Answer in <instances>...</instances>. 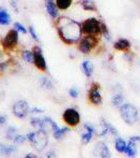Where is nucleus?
Returning <instances> with one entry per match:
<instances>
[{"mask_svg":"<svg viewBox=\"0 0 140 158\" xmlns=\"http://www.w3.org/2000/svg\"><path fill=\"white\" fill-rule=\"evenodd\" d=\"M58 36L65 44L72 45L79 42L82 35L81 24L68 17H60L56 21Z\"/></svg>","mask_w":140,"mask_h":158,"instance_id":"1","label":"nucleus"},{"mask_svg":"<svg viewBox=\"0 0 140 158\" xmlns=\"http://www.w3.org/2000/svg\"><path fill=\"white\" fill-rule=\"evenodd\" d=\"M25 136H27V141L38 152H42L49 143L47 132L42 131V130H37L36 132H30Z\"/></svg>","mask_w":140,"mask_h":158,"instance_id":"2","label":"nucleus"},{"mask_svg":"<svg viewBox=\"0 0 140 158\" xmlns=\"http://www.w3.org/2000/svg\"><path fill=\"white\" fill-rule=\"evenodd\" d=\"M120 116L122 120L128 126H134L139 120V111L138 109L132 103H123L119 106Z\"/></svg>","mask_w":140,"mask_h":158,"instance_id":"3","label":"nucleus"},{"mask_svg":"<svg viewBox=\"0 0 140 158\" xmlns=\"http://www.w3.org/2000/svg\"><path fill=\"white\" fill-rule=\"evenodd\" d=\"M99 39L97 35H92L89 34L85 37L81 38L79 40V45H78V49L82 54L88 55L92 52V50L98 44Z\"/></svg>","mask_w":140,"mask_h":158,"instance_id":"4","label":"nucleus"},{"mask_svg":"<svg viewBox=\"0 0 140 158\" xmlns=\"http://www.w3.org/2000/svg\"><path fill=\"white\" fill-rule=\"evenodd\" d=\"M81 31L86 35H101V22L96 18H89L81 23Z\"/></svg>","mask_w":140,"mask_h":158,"instance_id":"5","label":"nucleus"},{"mask_svg":"<svg viewBox=\"0 0 140 158\" xmlns=\"http://www.w3.org/2000/svg\"><path fill=\"white\" fill-rule=\"evenodd\" d=\"M18 41H19V32L15 29H12V30H10L6 34V36L3 37V39H2V41H1V44L4 50L12 51L17 47Z\"/></svg>","mask_w":140,"mask_h":158,"instance_id":"6","label":"nucleus"},{"mask_svg":"<svg viewBox=\"0 0 140 158\" xmlns=\"http://www.w3.org/2000/svg\"><path fill=\"white\" fill-rule=\"evenodd\" d=\"M12 113L15 117L19 119L25 118L30 113V106L25 100H18L16 101L12 106Z\"/></svg>","mask_w":140,"mask_h":158,"instance_id":"7","label":"nucleus"},{"mask_svg":"<svg viewBox=\"0 0 140 158\" xmlns=\"http://www.w3.org/2000/svg\"><path fill=\"white\" fill-rule=\"evenodd\" d=\"M62 118L65 123L70 127H76L80 123V114L77 110L70 108L63 112Z\"/></svg>","mask_w":140,"mask_h":158,"instance_id":"8","label":"nucleus"},{"mask_svg":"<svg viewBox=\"0 0 140 158\" xmlns=\"http://www.w3.org/2000/svg\"><path fill=\"white\" fill-rule=\"evenodd\" d=\"M33 54H34V64L38 70L42 71V72H45L47 69V61H45V58L43 56V53H42V50L40 47H36L33 48Z\"/></svg>","mask_w":140,"mask_h":158,"instance_id":"9","label":"nucleus"},{"mask_svg":"<svg viewBox=\"0 0 140 158\" xmlns=\"http://www.w3.org/2000/svg\"><path fill=\"white\" fill-rule=\"evenodd\" d=\"M89 100L94 106H100L102 103V97L100 94V85L98 83H93L89 91Z\"/></svg>","mask_w":140,"mask_h":158,"instance_id":"10","label":"nucleus"},{"mask_svg":"<svg viewBox=\"0 0 140 158\" xmlns=\"http://www.w3.org/2000/svg\"><path fill=\"white\" fill-rule=\"evenodd\" d=\"M93 154H94V156L101 157V158H109L112 156L108 144L103 141H99L96 143V146L94 147V150H93Z\"/></svg>","mask_w":140,"mask_h":158,"instance_id":"11","label":"nucleus"},{"mask_svg":"<svg viewBox=\"0 0 140 158\" xmlns=\"http://www.w3.org/2000/svg\"><path fill=\"white\" fill-rule=\"evenodd\" d=\"M84 129H85V132L81 135V141H82L83 144H88V143H90L92 141V139H93V135L96 133V130H95V127L92 123H89V122L84 123Z\"/></svg>","mask_w":140,"mask_h":158,"instance_id":"12","label":"nucleus"},{"mask_svg":"<svg viewBox=\"0 0 140 158\" xmlns=\"http://www.w3.org/2000/svg\"><path fill=\"white\" fill-rule=\"evenodd\" d=\"M109 134H112L114 136H118V131H117L113 124H111L110 122L102 119V121H101V132L99 133V136H105V135Z\"/></svg>","mask_w":140,"mask_h":158,"instance_id":"13","label":"nucleus"},{"mask_svg":"<svg viewBox=\"0 0 140 158\" xmlns=\"http://www.w3.org/2000/svg\"><path fill=\"white\" fill-rule=\"evenodd\" d=\"M44 4H45V10H47V14L51 16V18L53 19L57 18L59 13H58V7L56 6V2L54 0H45Z\"/></svg>","mask_w":140,"mask_h":158,"instance_id":"14","label":"nucleus"},{"mask_svg":"<svg viewBox=\"0 0 140 158\" xmlns=\"http://www.w3.org/2000/svg\"><path fill=\"white\" fill-rule=\"evenodd\" d=\"M114 49L120 52H129L131 49V42L126 38H120L114 43Z\"/></svg>","mask_w":140,"mask_h":158,"instance_id":"15","label":"nucleus"},{"mask_svg":"<svg viewBox=\"0 0 140 158\" xmlns=\"http://www.w3.org/2000/svg\"><path fill=\"white\" fill-rule=\"evenodd\" d=\"M81 69H82L83 74L86 76L88 78H91L92 75L94 73V65L90 60H84L81 63Z\"/></svg>","mask_w":140,"mask_h":158,"instance_id":"16","label":"nucleus"},{"mask_svg":"<svg viewBox=\"0 0 140 158\" xmlns=\"http://www.w3.org/2000/svg\"><path fill=\"white\" fill-rule=\"evenodd\" d=\"M17 150L16 146H13V144H2L0 143V155H3V156H7V155L13 154Z\"/></svg>","mask_w":140,"mask_h":158,"instance_id":"17","label":"nucleus"},{"mask_svg":"<svg viewBox=\"0 0 140 158\" xmlns=\"http://www.w3.org/2000/svg\"><path fill=\"white\" fill-rule=\"evenodd\" d=\"M126 144H128V142H126L124 139H122L121 137H119V136L116 137V139H115V149H116L117 152H119V153H124V152H126Z\"/></svg>","mask_w":140,"mask_h":158,"instance_id":"18","label":"nucleus"},{"mask_svg":"<svg viewBox=\"0 0 140 158\" xmlns=\"http://www.w3.org/2000/svg\"><path fill=\"white\" fill-rule=\"evenodd\" d=\"M81 6L83 10L85 11H90V12H96L97 11V6H96L95 2L93 0H81Z\"/></svg>","mask_w":140,"mask_h":158,"instance_id":"19","label":"nucleus"},{"mask_svg":"<svg viewBox=\"0 0 140 158\" xmlns=\"http://www.w3.org/2000/svg\"><path fill=\"white\" fill-rule=\"evenodd\" d=\"M12 18L11 15L7 13L6 10L0 9V24L1 25H9L11 23Z\"/></svg>","mask_w":140,"mask_h":158,"instance_id":"20","label":"nucleus"},{"mask_svg":"<svg viewBox=\"0 0 140 158\" xmlns=\"http://www.w3.org/2000/svg\"><path fill=\"white\" fill-rule=\"evenodd\" d=\"M40 85H41V88L44 89V90H47V91L54 90V83H53V81L51 80L49 77H42L40 79Z\"/></svg>","mask_w":140,"mask_h":158,"instance_id":"21","label":"nucleus"},{"mask_svg":"<svg viewBox=\"0 0 140 158\" xmlns=\"http://www.w3.org/2000/svg\"><path fill=\"white\" fill-rule=\"evenodd\" d=\"M123 100H124L123 95L120 94V93H116V94H114V95L112 96L111 102H112V104H113L114 106L119 108V106L123 104Z\"/></svg>","mask_w":140,"mask_h":158,"instance_id":"22","label":"nucleus"},{"mask_svg":"<svg viewBox=\"0 0 140 158\" xmlns=\"http://www.w3.org/2000/svg\"><path fill=\"white\" fill-rule=\"evenodd\" d=\"M31 124H32V127L34 129L36 130H42L43 131V127H44V120H43V118H39V117H33L32 119H31Z\"/></svg>","mask_w":140,"mask_h":158,"instance_id":"23","label":"nucleus"},{"mask_svg":"<svg viewBox=\"0 0 140 158\" xmlns=\"http://www.w3.org/2000/svg\"><path fill=\"white\" fill-rule=\"evenodd\" d=\"M126 153L129 157H135L137 154V148H136V143H133V142L129 141L128 144H126Z\"/></svg>","mask_w":140,"mask_h":158,"instance_id":"24","label":"nucleus"},{"mask_svg":"<svg viewBox=\"0 0 140 158\" xmlns=\"http://www.w3.org/2000/svg\"><path fill=\"white\" fill-rule=\"evenodd\" d=\"M70 132V129L68 128H58L56 131L53 132V135H54V138L57 140H60L64 137V135Z\"/></svg>","mask_w":140,"mask_h":158,"instance_id":"25","label":"nucleus"},{"mask_svg":"<svg viewBox=\"0 0 140 158\" xmlns=\"http://www.w3.org/2000/svg\"><path fill=\"white\" fill-rule=\"evenodd\" d=\"M71 4H72V0H56V6L58 10H61V11L68 10Z\"/></svg>","mask_w":140,"mask_h":158,"instance_id":"26","label":"nucleus"},{"mask_svg":"<svg viewBox=\"0 0 140 158\" xmlns=\"http://www.w3.org/2000/svg\"><path fill=\"white\" fill-rule=\"evenodd\" d=\"M21 57L24 61H27V63H34V54L33 51L25 50L21 53Z\"/></svg>","mask_w":140,"mask_h":158,"instance_id":"27","label":"nucleus"},{"mask_svg":"<svg viewBox=\"0 0 140 158\" xmlns=\"http://www.w3.org/2000/svg\"><path fill=\"white\" fill-rule=\"evenodd\" d=\"M18 134L17 133V130L16 128H9L6 130V138L7 139H10V140H13L14 139V137L16 136V135Z\"/></svg>","mask_w":140,"mask_h":158,"instance_id":"28","label":"nucleus"},{"mask_svg":"<svg viewBox=\"0 0 140 158\" xmlns=\"http://www.w3.org/2000/svg\"><path fill=\"white\" fill-rule=\"evenodd\" d=\"M101 35H104V37H105L109 41H111L112 40V37H111L110 32H109L108 27H106L104 23H102V22H101Z\"/></svg>","mask_w":140,"mask_h":158,"instance_id":"29","label":"nucleus"},{"mask_svg":"<svg viewBox=\"0 0 140 158\" xmlns=\"http://www.w3.org/2000/svg\"><path fill=\"white\" fill-rule=\"evenodd\" d=\"M14 29L16 31H18L20 33H23V34H27V27H24V24H22L21 22H15L14 23Z\"/></svg>","mask_w":140,"mask_h":158,"instance_id":"30","label":"nucleus"},{"mask_svg":"<svg viewBox=\"0 0 140 158\" xmlns=\"http://www.w3.org/2000/svg\"><path fill=\"white\" fill-rule=\"evenodd\" d=\"M27 140V136H23V135H20V134H17L16 136L14 137V139L12 140L14 143L16 144H21Z\"/></svg>","mask_w":140,"mask_h":158,"instance_id":"31","label":"nucleus"},{"mask_svg":"<svg viewBox=\"0 0 140 158\" xmlns=\"http://www.w3.org/2000/svg\"><path fill=\"white\" fill-rule=\"evenodd\" d=\"M29 32H30L31 36H32V38L35 40V41H39V38H38L37 32H36V30H35V27H33V25H31V27H29Z\"/></svg>","mask_w":140,"mask_h":158,"instance_id":"32","label":"nucleus"},{"mask_svg":"<svg viewBox=\"0 0 140 158\" xmlns=\"http://www.w3.org/2000/svg\"><path fill=\"white\" fill-rule=\"evenodd\" d=\"M68 95L71 96L72 98H77L79 96V90L76 88H72L68 90Z\"/></svg>","mask_w":140,"mask_h":158,"instance_id":"33","label":"nucleus"},{"mask_svg":"<svg viewBox=\"0 0 140 158\" xmlns=\"http://www.w3.org/2000/svg\"><path fill=\"white\" fill-rule=\"evenodd\" d=\"M129 141L133 142V143H138V142H140V136H132L131 138L129 139Z\"/></svg>","mask_w":140,"mask_h":158,"instance_id":"34","label":"nucleus"},{"mask_svg":"<svg viewBox=\"0 0 140 158\" xmlns=\"http://www.w3.org/2000/svg\"><path fill=\"white\" fill-rule=\"evenodd\" d=\"M30 113H33V114H38V113H43V110L39 109V108H33L30 110Z\"/></svg>","mask_w":140,"mask_h":158,"instance_id":"35","label":"nucleus"},{"mask_svg":"<svg viewBox=\"0 0 140 158\" xmlns=\"http://www.w3.org/2000/svg\"><path fill=\"white\" fill-rule=\"evenodd\" d=\"M6 64H7L6 62H0V74L3 73L4 71H6Z\"/></svg>","mask_w":140,"mask_h":158,"instance_id":"36","label":"nucleus"},{"mask_svg":"<svg viewBox=\"0 0 140 158\" xmlns=\"http://www.w3.org/2000/svg\"><path fill=\"white\" fill-rule=\"evenodd\" d=\"M6 122V116L4 115H0V127L3 126L4 123Z\"/></svg>","mask_w":140,"mask_h":158,"instance_id":"37","label":"nucleus"},{"mask_svg":"<svg viewBox=\"0 0 140 158\" xmlns=\"http://www.w3.org/2000/svg\"><path fill=\"white\" fill-rule=\"evenodd\" d=\"M57 155H56V153L54 151H49L47 153V155H45V157H56Z\"/></svg>","mask_w":140,"mask_h":158,"instance_id":"38","label":"nucleus"},{"mask_svg":"<svg viewBox=\"0 0 140 158\" xmlns=\"http://www.w3.org/2000/svg\"><path fill=\"white\" fill-rule=\"evenodd\" d=\"M25 157H27V158H30V157L35 158V157H37V156H36V155H33V154H27V155H25Z\"/></svg>","mask_w":140,"mask_h":158,"instance_id":"39","label":"nucleus"},{"mask_svg":"<svg viewBox=\"0 0 140 158\" xmlns=\"http://www.w3.org/2000/svg\"><path fill=\"white\" fill-rule=\"evenodd\" d=\"M0 58H1V53H0Z\"/></svg>","mask_w":140,"mask_h":158,"instance_id":"40","label":"nucleus"}]
</instances>
